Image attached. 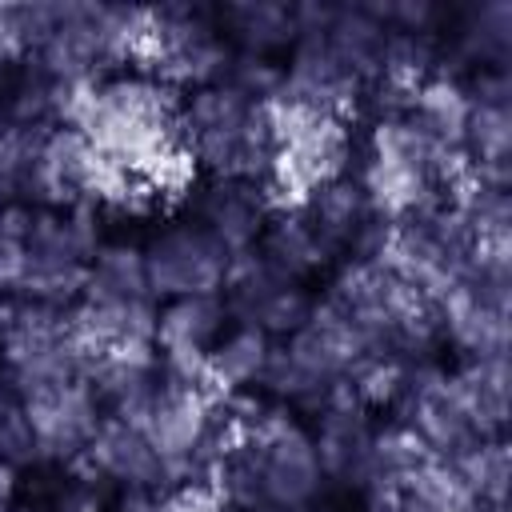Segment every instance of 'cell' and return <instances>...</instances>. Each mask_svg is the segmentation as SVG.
Listing matches in <instances>:
<instances>
[{"instance_id": "cell-29", "label": "cell", "mask_w": 512, "mask_h": 512, "mask_svg": "<svg viewBox=\"0 0 512 512\" xmlns=\"http://www.w3.org/2000/svg\"><path fill=\"white\" fill-rule=\"evenodd\" d=\"M480 512H508V508H480Z\"/></svg>"}, {"instance_id": "cell-8", "label": "cell", "mask_w": 512, "mask_h": 512, "mask_svg": "<svg viewBox=\"0 0 512 512\" xmlns=\"http://www.w3.org/2000/svg\"><path fill=\"white\" fill-rule=\"evenodd\" d=\"M244 440H252L260 460L264 508L308 512L324 496V468L316 460V444L304 416L280 408L256 436H244Z\"/></svg>"}, {"instance_id": "cell-13", "label": "cell", "mask_w": 512, "mask_h": 512, "mask_svg": "<svg viewBox=\"0 0 512 512\" xmlns=\"http://www.w3.org/2000/svg\"><path fill=\"white\" fill-rule=\"evenodd\" d=\"M88 388L100 400L104 416L120 420H140L144 408L156 400L164 372H160V352L156 344H128V348H104L92 368H88Z\"/></svg>"}, {"instance_id": "cell-30", "label": "cell", "mask_w": 512, "mask_h": 512, "mask_svg": "<svg viewBox=\"0 0 512 512\" xmlns=\"http://www.w3.org/2000/svg\"><path fill=\"white\" fill-rule=\"evenodd\" d=\"M256 512H284V508H256Z\"/></svg>"}, {"instance_id": "cell-17", "label": "cell", "mask_w": 512, "mask_h": 512, "mask_svg": "<svg viewBox=\"0 0 512 512\" xmlns=\"http://www.w3.org/2000/svg\"><path fill=\"white\" fill-rule=\"evenodd\" d=\"M296 204H300V212L308 216V224H312L340 256H348L352 244L360 240V232L380 216L356 176H332V180H324V184L300 192Z\"/></svg>"}, {"instance_id": "cell-16", "label": "cell", "mask_w": 512, "mask_h": 512, "mask_svg": "<svg viewBox=\"0 0 512 512\" xmlns=\"http://www.w3.org/2000/svg\"><path fill=\"white\" fill-rule=\"evenodd\" d=\"M216 24L224 44L240 56L284 60V52L296 44L292 4L284 0H224L216 4Z\"/></svg>"}, {"instance_id": "cell-18", "label": "cell", "mask_w": 512, "mask_h": 512, "mask_svg": "<svg viewBox=\"0 0 512 512\" xmlns=\"http://www.w3.org/2000/svg\"><path fill=\"white\" fill-rule=\"evenodd\" d=\"M448 380H452L476 436H504V428H508V392H512L508 356L452 360Z\"/></svg>"}, {"instance_id": "cell-14", "label": "cell", "mask_w": 512, "mask_h": 512, "mask_svg": "<svg viewBox=\"0 0 512 512\" xmlns=\"http://www.w3.org/2000/svg\"><path fill=\"white\" fill-rule=\"evenodd\" d=\"M440 312V332H444V352L456 360H488V356H508L512 324L508 308L480 296L468 280H460L448 296L436 300Z\"/></svg>"}, {"instance_id": "cell-10", "label": "cell", "mask_w": 512, "mask_h": 512, "mask_svg": "<svg viewBox=\"0 0 512 512\" xmlns=\"http://www.w3.org/2000/svg\"><path fill=\"white\" fill-rule=\"evenodd\" d=\"M280 64H284V88H280V100L276 104L304 108V112H324V116H340V120L352 124L364 80L332 52V44L324 40V32L296 36V44L284 52Z\"/></svg>"}, {"instance_id": "cell-25", "label": "cell", "mask_w": 512, "mask_h": 512, "mask_svg": "<svg viewBox=\"0 0 512 512\" xmlns=\"http://www.w3.org/2000/svg\"><path fill=\"white\" fill-rule=\"evenodd\" d=\"M116 496H120V488L104 472H96L88 460H76V464H68L64 484H60L56 500L48 504V512H112Z\"/></svg>"}, {"instance_id": "cell-23", "label": "cell", "mask_w": 512, "mask_h": 512, "mask_svg": "<svg viewBox=\"0 0 512 512\" xmlns=\"http://www.w3.org/2000/svg\"><path fill=\"white\" fill-rule=\"evenodd\" d=\"M456 472L464 476L468 492L484 508H508V484H512V456H508V436H480L468 448L452 456Z\"/></svg>"}, {"instance_id": "cell-1", "label": "cell", "mask_w": 512, "mask_h": 512, "mask_svg": "<svg viewBox=\"0 0 512 512\" xmlns=\"http://www.w3.org/2000/svg\"><path fill=\"white\" fill-rule=\"evenodd\" d=\"M176 104L180 92L172 84L144 64H128L88 88L76 128L96 144L112 172H140L164 188V168L184 164Z\"/></svg>"}, {"instance_id": "cell-5", "label": "cell", "mask_w": 512, "mask_h": 512, "mask_svg": "<svg viewBox=\"0 0 512 512\" xmlns=\"http://www.w3.org/2000/svg\"><path fill=\"white\" fill-rule=\"evenodd\" d=\"M280 200L252 184V180H236V176H188L172 200L176 216H188L192 224H200L228 256L252 252L272 208Z\"/></svg>"}, {"instance_id": "cell-12", "label": "cell", "mask_w": 512, "mask_h": 512, "mask_svg": "<svg viewBox=\"0 0 512 512\" xmlns=\"http://www.w3.org/2000/svg\"><path fill=\"white\" fill-rule=\"evenodd\" d=\"M280 280L288 284H308V288H320L324 276L344 260L312 224L308 216L300 212L296 200H284L272 208L256 248H252Z\"/></svg>"}, {"instance_id": "cell-4", "label": "cell", "mask_w": 512, "mask_h": 512, "mask_svg": "<svg viewBox=\"0 0 512 512\" xmlns=\"http://www.w3.org/2000/svg\"><path fill=\"white\" fill-rule=\"evenodd\" d=\"M144 276L148 292L156 300L172 296H196V292H220L224 272H228V252L188 216H160L144 232Z\"/></svg>"}, {"instance_id": "cell-9", "label": "cell", "mask_w": 512, "mask_h": 512, "mask_svg": "<svg viewBox=\"0 0 512 512\" xmlns=\"http://www.w3.org/2000/svg\"><path fill=\"white\" fill-rule=\"evenodd\" d=\"M376 424L380 416H372L344 384H336L332 396L308 416V432H312L328 492L352 496L360 504V492L368 484V456H372Z\"/></svg>"}, {"instance_id": "cell-24", "label": "cell", "mask_w": 512, "mask_h": 512, "mask_svg": "<svg viewBox=\"0 0 512 512\" xmlns=\"http://www.w3.org/2000/svg\"><path fill=\"white\" fill-rule=\"evenodd\" d=\"M404 380H408V360L400 356H388V352H368L360 356L348 376H344V388L372 412V416H392V408L400 404L404 396Z\"/></svg>"}, {"instance_id": "cell-22", "label": "cell", "mask_w": 512, "mask_h": 512, "mask_svg": "<svg viewBox=\"0 0 512 512\" xmlns=\"http://www.w3.org/2000/svg\"><path fill=\"white\" fill-rule=\"evenodd\" d=\"M140 236H108L96 256L88 260V284L84 296L92 300H132V296H152L148 276H144V252Z\"/></svg>"}, {"instance_id": "cell-2", "label": "cell", "mask_w": 512, "mask_h": 512, "mask_svg": "<svg viewBox=\"0 0 512 512\" xmlns=\"http://www.w3.org/2000/svg\"><path fill=\"white\" fill-rule=\"evenodd\" d=\"M176 132L184 164L196 176H236L268 188L284 204L280 124L272 104H256L228 84L180 92Z\"/></svg>"}, {"instance_id": "cell-27", "label": "cell", "mask_w": 512, "mask_h": 512, "mask_svg": "<svg viewBox=\"0 0 512 512\" xmlns=\"http://www.w3.org/2000/svg\"><path fill=\"white\" fill-rule=\"evenodd\" d=\"M16 500H20V468L0 460V512H12Z\"/></svg>"}, {"instance_id": "cell-15", "label": "cell", "mask_w": 512, "mask_h": 512, "mask_svg": "<svg viewBox=\"0 0 512 512\" xmlns=\"http://www.w3.org/2000/svg\"><path fill=\"white\" fill-rule=\"evenodd\" d=\"M84 460L104 472L116 488H140V492H156L168 496V472L164 460L156 456V448L148 444V436L140 432V424L120 420V416H100Z\"/></svg>"}, {"instance_id": "cell-7", "label": "cell", "mask_w": 512, "mask_h": 512, "mask_svg": "<svg viewBox=\"0 0 512 512\" xmlns=\"http://www.w3.org/2000/svg\"><path fill=\"white\" fill-rule=\"evenodd\" d=\"M276 124H280V164H284V192L292 188L296 196L332 180V176H352L356 156H360V128L324 116V112H304L288 104H272Z\"/></svg>"}, {"instance_id": "cell-28", "label": "cell", "mask_w": 512, "mask_h": 512, "mask_svg": "<svg viewBox=\"0 0 512 512\" xmlns=\"http://www.w3.org/2000/svg\"><path fill=\"white\" fill-rule=\"evenodd\" d=\"M12 512H44V508H32V504H24V500H16V504H12Z\"/></svg>"}, {"instance_id": "cell-3", "label": "cell", "mask_w": 512, "mask_h": 512, "mask_svg": "<svg viewBox=\"0 0 512 512\" xmlns=\"http://www.w3.org/2000/svg\"><path fill=\"white\" fill-rule=\"evenodd\" d=\"M176 92L224 84L232 48L220 36L216 4H160L148 8V36L136 56Z\"/></svg>"}, {"instance_id": "cell-19", "label": "cell", "mask_w": 512, "mask_h": 512, "mask_svg": "<svg viewBox=\"0 0 512 512\" xmlns=\"http://www.w3.org/2000/svg\"><path fill=\"white\" fill-rule=\"evenodd\" d=\"M272 352H276V340L264 328L228 320V328L220 332V340L208 352V384H212V392L260 388Z\"/></svg>"}, {"instance_id": "cell-26", "label": "cell", "mask_w": 512, "mask_h": 512, "mask_svg": "<svg viewBox=\"0 0 512 512\" xmlns=\"http://www.w3.org/2000/svg\"><path fill=\"white\" fill-rule=\"evenodd\" d=\"M0 460H8L16 468H28L40 460L32 424L24 416V400L12 388V380L4 376V368H0Z\"/></svg>"}, {"instance_id": "cell-11", "label": "cell", "mask_w": 512, "mask_h": 512, "mask_svg": "<svg viewBox=\"0 0 512 512\" xmlns=\"http://www.w3.org/2000/svg\"><path fill=\"white\" fill-rule=\"evenodd\" d=\"M20 400H24V416L32 424L40 460H52V464L84 460L88 440L104 416L88 380H60V384L28 388L20 392Z\"/></svg>"}, {"instance_id": "cell-6", "label": "cell", "mask_w": 512, "mask_h": 512, "mask_svg": "<svg viewBox=\"0 0 512 512\" xmlns=\"http://www.w3.org/2000/svg\"><path fill=\"white\" fill-rule=\"evenodd\" d=\"M112 168L76 124H52L36 132L20 200L32 208H64L88 196H104Z\"/></svg>"}, {"instance_id": "cell-20", "label": "cell", "mask_w": 512, "mask_h": 512, "mask_svg": "<svg viewBox=\"0 0 512 512\" xmlns=\"http://www.w3.org/2000/svg\"><path fill=\"white\" fill-rule=\"evenodd\" d=\"M384 36L388 24L376 12V0H348V4H332L328 24H324V40L332 44V52L360 76L372 80L380 76V56H384Z\"/></svg>"}, {"instance_id": "cell-21", "label": "cell", "mask_w": 512, "mask_h": 512, "mask_svg": "<svg viewBox=\"0 0 512 512\" xmlns=\"http://www.w3.org/2000/svg\"><path fill=\"white\" fill-rule=\"evenodd\" d=\"M468 92L460 80H448V76H436L428 84H420L412 92V108H408V120L440 148L448 152H464V128H468Z\"/></svg>"}]
</instances>
